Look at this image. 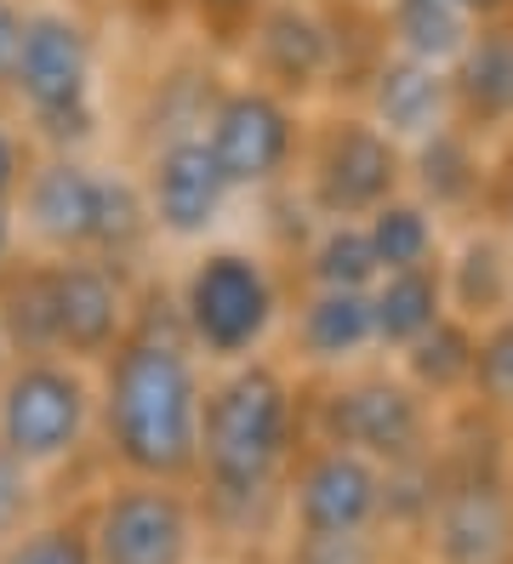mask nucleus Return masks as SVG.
Instances as JSON below:
<instances>
[{
  "instance_id": "cd10ccee",
  "label": "nucleus",
  "mask_w": 513,
  "mask_h": 564,
  "mask_svg": "<svg viewBox=\"0 0 513 564\" xmlns=\"http://www.w3.org/2000/svg\"><path fill=\"white\" fill-rule=\"evenodd\" d=\"M473 411L513 422V314L479 330V365H473Z\"/></svg>"
},
{
  "instance_id": "1a4fd4ad",
  "label": "nucleus",
  "mask_w": 513,
  "mask_h": 564,
  "mask_svg": "<svg viewBox=\"0 0 513 564\" xmlns=\"http://www.w3.org/2000/svg\"><path fill=\"white\" fill-rule=\"evenodd\" d=\"M286 542H325V536H388V468L308 440L291 485H286V513H280Z\"/></svg>"
},
{
  "instance_id": "39448f33",
  "label": "nucleus",
  "mask_w": 513,
  "mask_h": 564,
  "mask_svg": "<svg viewBox=\"0 0 513 564\" xmlns=\"http://www.w3.org/2000/svg\"><path fill=\"white\" fill-rule=\"evenodd\" d=\"M205 508L189 485L115 479L81 513V536L92 564H200Z\"/></svg>"
},
{
  "instance_id": "c756f323",
  "label": "nucleus",
  "mask_w": 513,
  "mask_h": 564,
  "mask_svg": "<svg viewBox=\"0 0 513 564\" xmlns=\"http://www.w3.org/2000/svg\"><path fill=\"white\" fill-rule=\"evenodd\" d=\"M0 564H92L81 519H41L23 542H12L0 553Z\"/></svg>"
},
{
  "instance_id": "dca6fc26",
  "label": "nucleus",
  "mask_w": 513,
  "mask_h": 564,
  "mask_svg": "<svg viewBox=\"0 0 513 564\" xmlns=\"http://www.w3.org/2000/svg\"><path fill=\"white\" fill-rule=\"evenodd\" d=\"M365 120L383 126L394 143L417 149L434 131L457 126V91H451V69H434L423 57L388 52L365 80Z\"/></svg>"
},
{
  "instance_id": "b1692460",
  "label": "nucleus",
  "mask_w": 513,
  "mask_h": 564,
  "mask_svg": "<svg viewBox=\"0 0 513 564\" xmlns=\"http://www.w3.org/2000/svg\"><path fill=\"white\" fill-rule=\"evenodd\" d=\"M0 343H7L12 359H52L57 354L52 257L34 262V269H7L0 274Z\"/></svg>"
},
{
  "instance_id": "423d86ee",
  "label": "nucleus",
  "mask_w": 513,
  "mask_h": 564,
  "mask_svg": "<svg viewBox=\"0 0 513 564\" xmlns=\"http://www.w3.org/2000/svg\"><path fill=\"white\" fill-rule=\"evenodd\" d=\"M97 416V388L75 359H7L0 371V445L34 474L75 462Z\"/></svg>"
},
{
  "instance_id": "ddd939ff",
  "label": "nucleus",
  "mask_w": 513,
  "mask_h": 564,
  "mask_svg": "<svg viewBox=\"0 0 513 564\" xmlns=\"http://www.w3.org/2000/svg\"><path fill=\"white\" fill-rule=\"evenodd\" d=\"M246 35H252L257 86L286 97V104L336 75V23L314 12L308 0H268Z\"/></svg>"
},
{
  "instance_id": "bb28decb",
  "label": "nucleus",
  "mask_w": 513,
  "mask_h": 564,
  "mask_svg": "<svg viewBox=\"0 0 513 564\" xmlns=\"http://www.w3.org/2000/svg\"><path fill=\"white\" fill-rule=\"evenodd\" d=\"M149 235H160V228H154V212H149V194L137 188V183H126V177H103V223H97L92 257L126 269V257L143 246Z\"/></svg>"
},
{
  "instance_id": "9d476101",
  "label": "nucleus",
  "mask_w": 513,
  "mask_h": 564,
  "mask_svg": "<svg viewBox=\"0 0 513 564\" xmlns=\"http://www.w3.org/2000/svg\"><path fill=\"white\" fill-rule=\"evenodd\" d=\"M405 183V143H394L383 126H371L365 115H336L320 126L314 154H308V194L325 223H365L371 212L399 200Z\"/></svg>"
},
{
  "instance_id": "f257e3e1",
  "label": "nucleus",
  "mask_w": 513,
  "mask_h": 564,
  "mask_svg": "<svg viewBox=\"0 0 513 564\" xmlns=\"http://www.w3.org/2000/svg\"><path fill=\"white\" fill-rule=\"evenodd\" d=\"M302 416L308 411L291 377L268 359H239L205 388L194 496L205 524L239 547H263V536L286 513V485L308 445Z\"/></svg>"
},
{
  "instance_id": "6ab92c4d",
  "label": "nucleus",
  "mask_w": 513,
  "mask_h": 564,
  "mask_svg": "<svg viewBox=\"0 0 513 564\" xmlns=\"http://www.w3.org/2000/svg\"><path fill=\"white\" fill-rule=\"evenodd\" d=\"M445 296H451V314L479 330L513 314V246L496 228H473L445 257Z\"/></svg>"
},
{
  "instance_id": "6e6552de",
  "label": "nucleus",
  "mask_w": 513,
  "mask_h": 564,
  "mask_svg": "<svg viewBox=\"0 0 513 564\" xmlns=\"http://www.w3.org/2000/svg\"><path fill=\"white\" fill-rule=\"evenodd\" d=\"M178 314H183L189 343L205 359L239 365V359H257L263 337L280 319V285H274L263 257L223 246V251H205L189 269Z\"/></svg>"
},
{
  "instance_id": "4be33fe9",
  "label": "nucleus",
  "mask_w": 513,
  "mask_h": 564,
  "mask_svg": "<svg viewBox=\"0 0 513 564\" xmlns=\"http://www.w3.org/2000/svg\"><path fill=\"white\" fill-rule=\"evenodd\" d=\"M388 46L405 57H423L434 69H457L468 41L479 35V18L462 0H388L383 7Z\"/></svg>"
},
{
  "instance_id": "a878e982",
  "label": "nucleus",
  "mask_w": 513,
  "mask_h": 564,
  "mask_svg": "<svg viewBox=\"0 0 513 564\" xmlns=\"http://www.w3.org/2000/svg\"><path fill=\"white\" fill-rule=\"evenodd\" d=\"M302 262H308V285L314 291H371L383 280L365 223H325Z\"/></svg>"
},
{
  "instance_id": "7ed1b4c3",
  "label": "nucleus",
  "mask_w": 513,
  "mask_h": 564,
  "mask_svg": "<svg viewBox=\"0 0 513 564\" xmlns=\"http://www.w3.org/2000/svg\"><path fill=\"white\" fill-rule=\"evenodd\" d=\"M417 547L423 564H513V451L496 416L468 411V434L439 440V496Z\"/></svg>"
},
{
  "instance_id": "412c9836",
  "label": "nucleus",
  "mask_w": 513,
  "mask_h": 564,
  "mask_svg": "<svg viewBox=\"0 0 513 564\" xmlns=\"http://www.w3.org/2000/svg\"><path fill=\"white\" fill-rule=\"evenodd\" d=\"M445 314H451V296H445V262H434V269L383 274V280L371 285V325H376V348L405 354L410 343H423Z\"/></svg>"
},
{
  "instance_id": "aec40b11",
  "label": "nucleus",
  "mask_w": 513,
  "mask_h": 564,
  "mask_svg": "<svg viewBox=\"0 0 513 564\" xmlns=\"http://www.w3.org/2000/svg\"><path fill=\"white\" fill-rule=\"evenodd\" d=\"M376 348L371 325V291H308L297 308V354L320 371H349V365Z\"/></svg>"
},
{
  "instance_id": "58836bf2",
  "label": "nucleus",
  "mask_w": 513,
  "mask_h": 564,
  "mask_svg": "<svg viewBox=\"0 0 513 564\" xmlns=\"http://www.w3.org/2000/svg\"><path fill=\"white\" fill-rule=\"evenodd\" d=\"M383 7H388V0H383Z\"/></svg>"
},
{
  "instance_id": "4468645a",
  "label": "nucleus",
  "mask_w": 513,
  "mask_h": 564,
  "mask_svg": "<svg viewBox=\"0 0 513 564\" xmlns=\"http://www.w3.org/2000/svg\"><path fill=\"white\" fill-rule=\"evenodd\" d=\"M23 228L52 257H92L103 223V177L81 154H46L23 177Z\"/></svg>"
},
{
  "instance_id": "0eeeda50",
  "label": "nucleus",
  "mask_w": 513,
  "mask_h": 564,
  "mask_svg": "<svg viewBox=\"0 0 513 564\" xmlns=\"http://www.w3.org/2000/svg\"><path fill=\"white\" fill-rule=\"evenodd\" d=\"M92 75H97L92 29L63 7H34L29 29H23V57H18L12 91L29 109L34 131H41L46 143H57V154H68L97 131Z\"/></svg>"
},
{
  "instance_id": "f704fd0d",
  "label": "nucleus",
  "mask_w": 513,
  "mask_h": 564,
  "mask_svg": "<svg viewBox=\"0 0 513 564\" xmlns=\"http://www.w3.org/2000/svg\"><path fill=\"white\" fill-rule=\"evenodd\" d=\"M462 7L479 18V23H496V18H513V0H462Z\"/></svg>"
},
{
  "instance_id": "7c9ffc66",
  "label": "nucleus",
  "mask_w": 513,
  "mask_h": 564,
  "mask_svg": "<svg viewBox=\"0 0 513 564\" xmlns=\"http://www.w3.org/2000/svg\"><path fill=\"white\" fill-rule=\"evenodd\" d=\"M286 564H399L394 536H325V542H280Z\"/></svg>"
},
{
  "instance_id": "f03ea898",
  "label": "nucleus",
  "mask_w": 513,
  "mask_h": 564,
  "mask_svg": "<svg viewBox=\"0 0 513 564\" xmlns=\"http://www.w3.org/2000/svg\"><path fill=\"white\" fill-rule=\"evenodd\" d=\"M200 348L189 343L183 314L143 308L126 343L109 354L97 393L103 451L120 479L189 485L200 479V427H205V377Z\"/></svg>"
},
{
  "instance_id": "4c0bfd02",
  "label": "nucleus",
  "mask_w": 513,
  "mask_h": 564,
  "mask_svg": "<svg viewBox=\"0 0 513 564\" xmlns=\"http://www.w3.org/2000/svg\"><path fill=\"white\" fill-rule=\"evenodd\" d=\"M399 564H423V558H417V553H410V558H399Z\"/></svg>"
},
{
  "instance_id": "e433bc0d",
  "label": "nucleus",
  "mask_w": 513,
  "mask_h": 564,
  "mask_svg": "<svg viewBox=\"0 0 513 564\" xmlns=\"http://www.w3.org/2000/svg\"><path fill=\"white\" fill-rule=\"evenodd\" d=\"M7 257H12V217L0 206V274H7Z\"/></svg>"
},
{
  "instance_id": "a211bd4d",
  "label": "nucleus",
  "mask_w": 513,
  "mask_h": 564,
  "mask_svg": "<svg viewBox=\"0 0 513 564\" xmlns=\"http://www.w3.org/2000/svg\"><path fill=\"white\" fill-rule=\"evenodd\" d=\"M485 138H473L468 126H445L434 131L428 143L405 149L410 160V188H417V200L428 212H473L479 200H485V149H479Z\"/></svg>"
},
{
  "instance_id": "c85d7f7f",
  "label": "nucleus",
  "mask_w": 513,
  "mask_h": 564,
  "mask_svg": "<svg viewBox=\"0 0 513 564\" xmlns=\"http://www.w3.org/2000/svg\"><path fill=\"white\" fill-rule=\"evenodd\" d=\"M41 524V474L0 445V553Z\"/></svg>"
},
{
  "instance_id": "5701e85b",
  "label": "nucleus",
  "mask_w": 513,
  "mask_h": 564,
  "mask_svg": "<svg viewBox=\"0 0 513 564\" xmlns=\"http://www.w3.org/2000/svg\"><path fill=\"white\" fill-rule=\"evenodd\" d=\"M473 365H479V325L445 314L423 343L399 354V377L423 393V400H473Z\"/></svg>"
},
{
  "instance_id": "2f4dec72",
  "label": "nucleus",
  "mask_w": 513,
  "mask_h": 564,
  "mask_svg": "<svg viewBox=\"0 0 513 564\" xmlns=\"http://www.w3.org/2000/svg\"><path fill=\"white\" fill-rule=\"evenodd\" d=\"M23 29H29V12H23V0H0V91H12V80H18V57H23Z\"/></svg>"
},
{
  "instance_id": "9b49d317",
  "label": "nucleus",
  "mask_w": 513,
  "mask_h": 564,
  "mask_svg": "<svg viewBox=\"0 0 513 564\" xmlns=\"http://www.w3.org/2000/svg\"><path fill=\"white\" fill-rule=\"evenodd\" d=\"M205 149L217 154L228 188H268L286 177V165L297 154V115L286 97H274L263 86H234L212 104L205 120Z\"/></svg>"
},
{
  "instance_id": "c9c22d12",
  "label": "nucleus",
  "mask_w": 513,
  "mask_h": 564,
  "mask_svg": "<svg viewBox=\"0 0 513 564\" xmlns=\"http://www.w3.org/2000/svg\"><path fill=\"white\" fill-rule=\"evenodd\" d=\"M234 564H286V553L280 547H239Z\"/></svg>"
},
{
  "instance_id": "72a5a7b5",
  "label": "nucleus",
  "mask_w": 513,
  "mask_h": 564,
  "mask_svg": "<svg viewBox=\"0 0 513 564\" xmlns=\"http://www.w3.org/2000/svg\"><path fill=\"white\" fill-rule=\"evenodd\" d=\"M194 7L223 29H252V18L268 7V0H194Z\"/></svg>"
},
{
  "instance_id": "2eb2a0df",
  "label": "nucleus",
  "mask_w": 513,
  "mask_h": 564,
  "mask_svg": "<svg viewBox=\"0 0 513 564\" xmlns=\"http://www.w3.org/2000/svg\"><path fill=\"white\" fill-rule=\"evenodd\" d=\"M149 212H154V228L171 240H200L228 206V177L217 154L205 149V131L194 138H165L149 160Z\"/></svg>"
},
{
  "instance_id": "f3484780",
  "label": "nucleus",
  "mask_w": 513,
  "mask_h": 564,
  "mask_svg": "<svg viewBox=\"0 0 513 564\" xmlns=\"http://www.w3.org/2000/svg\"><path fill=\"white\" fill-rule=\"evenodd\" d=\"M451 91H457V126H468L473 138L513 126V18L479 23V35L451 69Z\"/></svg>"
},
{
  "instance_id": "473e14b6",
  "label": "nucleus",
  "mask_w": 513,
  "mask_h": 564,
  "mask_svg": "<svg viewBox=\"0 0 513 564\" xmlns=\"http://www.w3.org/2000/svg\"><path fill=\"white\" fill-rule=\"evenodd\" d=\"M23 154H18V138H12V126L0 120V206H12V194L23 188Z\"/></svg>"
},
{
  "instance_id": "393cba45",
  "label": "nucleus",
  "mask_w": 513,
  "mask_h": 564,
  "mask_svg": "<svg viewBox=\"0 0 513 564\" xmlns=\"http://www.w3.org/2000/svg\"><path fill=\"white\" fill-rule=\"evenodd\" d=\"M365 235L376 251V269L383 274H405V269H434L439 262V223L417 194H399L383 212L365 217Z\"/></svg>"
},
{
  "instance_id": "20e7f679",
  "label": "nucleus",
  "mask_w": 513,
  "mask_h": 564,
  "mask_svg": "<svg viewBox=\"0 0 513 564\" xmlns=\"http://www.w3.org/2000/svg\"><path fill=\"white\" fill-rule=\"evenodd\" d=\"M308 440L342 445L376 468H405L439 451V416L399 371H342L308 405Z\"/></svg>"
},
{
  "instance_id": "f8f14e48",
  "label": "nucleus",
  "mask_w": 513,
  "mask_h": 564,
  "mask_svg": "<svg viewBox=\"0 0 513 564\" xmlns=\"http://www.w3.org/2000/svg\"><path fill=\"white\" fill-rule=\"evenodd\" d=\"M52 308H57V354L75 365L109 359L137 319L126 274L103 257H52Z\"/></svg>"
}]
</instances>
